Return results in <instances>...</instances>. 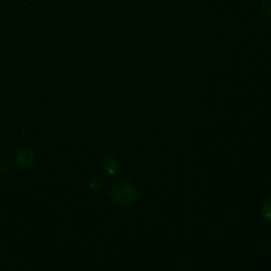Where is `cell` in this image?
I'll return each mask as SVG.
<instances>
[{"label":"cell","instance_id":"obj_2","mask_svg":"<svg viewBox=\"0 0 271 271\" xmlns=\"http://www.w3.org/2000/svg\"><path fill=\"white\" fill-rule=\"evenodd\" d=\"M102 167H103V170L106 174H108V175L112 176V175H115V174L119 172L120 164H119L118 159L115 158L113 155H107V156H105L103 158Z\"/></svg>","mask_w":271,"mask_h":271},{"label":"cell","instance_id":"obj_1","mask_svg":"<svg viewBox=\"0 0 271 271\" xmlns=\"http://www.w3.org/2000/svg\"><path fill=\"white\" fill-rule=\"evenodd\" d=\"M140 195L139 188L128 180L115 181L110 189V198L120 206H128L137 201Z\"/></svg>","mask_w":271,"mask_h":271},{"label":"cell","instance_id":"obj_4","mask_svg":"<svg viewBox=\"0 0 271 271\" xmlns=\"http://www.w3.org/2000/svg\"><path fill=\"white\" fill-rule=\"evenodd\" d=\"M260 214H262L263 219L268 222V224H271V197L265 198L262 203H260L259 207Z\"/></svg>","mask_w":271,"mask_h":271},{"label":"cell","instance_id":"obj_5","mask_svg":"<svg viewBox=\"0 0 271 271\" xmlns=\"http://www.w3.org/2000/svg\"><path fill=\"white\" fill-rule=\"evenodd\" d=\"M262 11L265 16L271 17V0H263Z\"/></svg>","mask_w":271,"mask_h":271},{"label":"cell","instance_id":"obj_3","mask_svg":"<svg viewBox=\"0 0 271 271\" xmlns=\"http://www.w3.org/2000/svg\"><path fill=\"white\" fill-rule=\"evenodd\" d=\"M19 164L23 167H31L35 160V155L31 150L19 151L16 157Z\"/></svg>","mask_w":271,"mask_h":271}]
</instances>
